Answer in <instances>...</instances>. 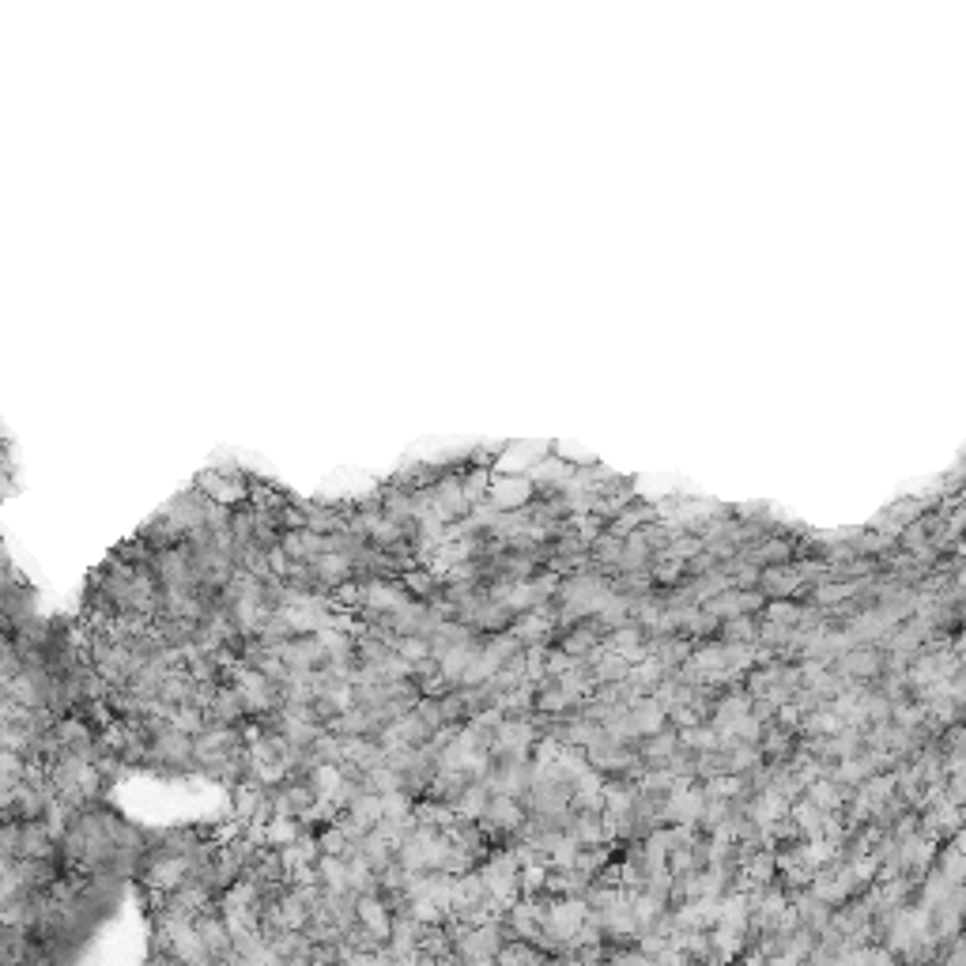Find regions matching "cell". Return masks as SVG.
<instances>
[{
	"instance_id": "2",
	"label": "cell",
	"mask_w": 966,
	"mask_h": 966,
	"mask_svg": "<svg viewBox=\"0 0 966 966\" xmlns=\"http://www.w3.org/2000/svg\"><path fill=\"white\" fill-rule=\"evenodd\" d=\"M800 585H804V574H800L797 563H778V567H759L755 589L767 600H778V597H797Z\"/></svg>"
},
{
	"instance_id": "3",
	"label": "cell",
	"mask_w": 966,
	"mask_h": 966,
	"mask_svg": "<svg viewBox=\"0 0 966 966\" xmlns=\"http://www.w3.org/2000/svg\"><path fill=\"white\" fill-rule=\"evenodd\" d=\"M487 797H491V793H487V785H483L480 778H472V782H468L465 789L457 793V800L450 804L453 816H457V819H476V823H480L483 808H487Z\"/></svg>"
},
{
	"instance_id": "4",
	"label": "cell",
	"mask_w": 966,
	"mask_h": 966,
	"mask_svg": "<svg viewBox=\"0 0 966 966\" xmlns=\"http://www.w3.org/2000/svg\"><path fill=\"white\" fill-rule=\"evenodd\" d=\"M755 634H759V616H729L717 627V638L736 646H755Z\"/></svg>"
},
{
	"instance_id": "1",
	"label": "cell",
	"mask_w": 966,
	"mask_h": 966,
	"mask_svg": "<svg viewBox=\"0 0 966 966\" xmlns=\"http://www.w3.org/2000/svg\"><path fill=\"white\" fill-rule=\"evenodd\" d=\"M533 480L525 472H495L491 468V487H487V506L495 510H514V506H525L533 502Z\"/></svg>"
}]
</instances>
